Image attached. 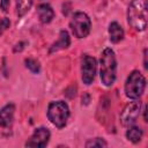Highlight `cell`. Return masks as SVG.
<instances>
[{"label":"cell","mask_w":148,"mask_h":148,"mask_svg":"<svg viewBox=\"0 0 148 148\" xmlns=\"http://www.w3.org/2000/svg\"><path fill=\"white\" fill-rule=\"evenodd\" d=\"M127 21L130 25L143 31L147 28V0H132L127 12Z\"/></svg>","instance_id":"cell-1"},{"label":"cell","mask_w":148,"mask_h":148,"mask_svg":"<svg viewBox=\"0 0 148 148\" xmlns=\"http://www.w3.org/2000/svg\"><path fill=\"white\" fill-rule=\"evenodd\" d=\"M101 80L102 83L106 87H110L113 84L116 80V69H117V62L114 52L106 47L101 54Z\"/></svg>","instance_id":"cell-2"},{"label":"cell","mask_w":148,"mask_h":148,"mask_svg":"<svg viewBox=\"0 0 148 148\" xmlns=\"http://www.w3.org/2000/svg\"><path fill=\"white\" fill-rule=\"evenodd\" d=\"M47 117H49V120L54 126L62 128L66 125L67 119L69 117L68 105L62 101H57V102L50 103L49 109H47Z\"/></svg>","instance_id":"cell-3"},{"label":"cell","mask_w":148,"mask_h":148,"mask_svg":"<svg viewBox=\"0 0 148 148\" xmlns=\"http://www.w3.org/2000/svg\"><path fill=\"white\" fill-rule=\"evenodd\" d=\"M146 88V79L139 71H133L125 83V92L128 98L138 99Z\"/></svg>","instance_id":"cell-4"},{"label":"cell","mask_w":148,"mask_h":148,"mask_svg":"<svg viewBox=\"0 0 148 148\" xmlns=\"http://www.w3.org/2000/svg\"><path fill=\"white\" fill-rule=\"evenodd\" d=\"M69 25H71V29L75 37L83 38V37H87L88 34L90 32L91 22L86 13L77 12L73 15Z\"/></svg>","instance_id":"cell-5"},{"label":"cell","mask_w":148,"mask_h":148,"mask_svg":"<svg viewBox=\"0 0 148 148\" xmlns=\"http://www.w3.org/2000/svg\"><path fill=\"white\" fill-rule=\"evenodd\" d=\"M81 73H82V81L87 86H89L96 74V60L94 57L89 54H83L81 61Z\"/></svg>","instance_id":"cell-6"},{"label":"cell","mask_w":148,"mask_h":148,"mask_svg":"<svg viewBox=\"0 0 148 148\" xmlns=\"http://www.w3.org/2000/svg\"><path fill=\"white\" fill-rule=\"evenodd\" d=\"M140 111H141V102L140 101H134V102H131L130 104H127L120 114L121 124L124 126L132 125L139 117Z\"/></svg>","instance_id":"cell-7"},{"label":"cell","mask_w":148,"mask_h":148,"mask_svg":"<svg viewBox=\"0 0 148 148\" xmlns=\"http://www.w3.org/2000/svg\"><path fill=\"white\" fill-rule=\"evenodd\" d=\"M50 139V131L45 127H39L35 130L34 134L30 136V139L25 142L27 147H38L43 148L47 145Z\"/></svg>","instance_id":"cell-8"},{"label":"cell","mask_w":148,"mask_h":148,"mask_svg":"<svg viewBox=\"0 0 148 148\" xmlns=\"http://www.w3.org/2000/svg\"><path fill=\"white\" fill-rule=\"evenodd\" d=\"M14 111L15 106L14 104H7L0 110V126L1 127H7L12 124L13 117H14Z\"/></svg>","instance_id":"cell-9"},{"label":"cell","mask_w":148,"mask_h":148,"mask_svg":"<svg viewBox=\"0 0 148 148\" xmlns=\"http://www.w3.org/2000/svg\"><path fill=\"white\" fill-rule=\"evenodd\" d=\"M37 13L39 16V20L42 23H49L54 17V12L52 7L47 3H42L37 7Z\"/></svg>","instance_id":"cell-10"},{"label":"cell","mask_w":148,"mask_h":148,"mask_svg":"<svg viewBox=\"0 0 148 148\" xmlns=\"http://www.w3.org/2000/svg\"><path fill=\"white\" fill-rule=\"evenodd\" d=\"M69 35L66 30H61L60 34H59V39L51 46L50 49V52H54V51H59L61 49H66L69 46Z\"/></svg>","instance_id":"cell-11"},{"label":"cell","mask_w":148,"mask_h":148,"mask_svg":"<svg viewBox=\"0 0 148 148\" xmlns=\"http://www.w3.org/2000/svg\"><path fill=\"white\" fill-rule=\"evenodd\" d=\"M109 35H110V40L113 43H118L123 39L124 37V30L120 27L118 22H112L109 27Z\"/></svg>","instance_id":"cell-12"},{"label":"cell","mask_w":148,"mask_h":148,"mask_svg":"<svg viewBox=\"0 0 148 148\" xmlns=\"http://www.w3.org/2000/svg\"><path fill=\"white\" fill-rule=\"evenodd\" d=\"M142 134H143V133H142V130H141L139 126H131V127L127 130V132H126L127 139H128L130 141L134 142V143H136V142H139V141L141 140Z\"/></svg>","instance_id":"cell-13"},{"label":"cell","mask_w":148,"mask_h":148,"mask_svg":"<svg viewBox=\"0 0 148 148\" xmlns=\"http://www.w3.org/2000/svg\"><path fill=\"white\" fill-rule=\"evenodd\" d=\"M34 0H16V13L20 17L25 15L32 6Z\"/></svg>","instance_id":"cell-14"},{"label":"cell","mask_w":148,"mask_h":148,"mask_svg":"<svg viewBox=\"0 0 148 148\" xmlns=\"http://www.w3.org/2000/svg\"><path fill=\"white\" fill-rule=\"evenodd\" d=\"M25 65H27V67H28L32 73H38L39 69H40L39 62H38L37 60H35V59H31V58L25 59Z\"/></svg>","instance_id":"cell-15"},{"label":"cell","mask_w":148,"mask_h":148,"mask_svg":"<svg viewBox=\"0 0 148 148\" xmlns=\"http://www.w3.org/2000/svg\"><path fill=\"white\" fill-rule=\"evenodd\" d=\"M106 146H108V143L101 138L92 139L86 143V147H106Z\"/></svg>","instance_id":"cell-16"},{"label":"cell","mask_w":148,"mask_h":148,"mask_svg":"<svg viewBox=\"0 0 148 148\" xmlns=\"http://www.w3.org/2000/svg\"><path fill=\"white\" fill-rule=\"evenodd\" d=\"M9 25H10V21H9L7 17L0 18V34L3 32L7 28H9Z\"/></svg>","instance_id":"cell-17"},{"label":"cell","mask_w":148,"mask_h":148,"mask_svg":"<svg viewBox=\"0 0 148 148\" xmlns=\"http://www.w3.org/2000/svg\"><path fill=\"white\" fill-rule=\"evenodd\" d=\"M9 3H10V0H0V8L3 12H7L9 8Z\"/></svg>","instance_id":"cell-18"},{"label":"cell","mask_w":148,"mask_h":148,"mask_svg":"<svg viewBox=\"0 0 148 148\" xmlns=\"http://www.w3.org/2000/svg\"><path fill=\"white\" fill-rule=\"evenodd\" d=\"M143 56H145V65L143 66H145V68H147V50H145V54Z\"/></svg>","instance_id":"cell-19"}]
</instances>
